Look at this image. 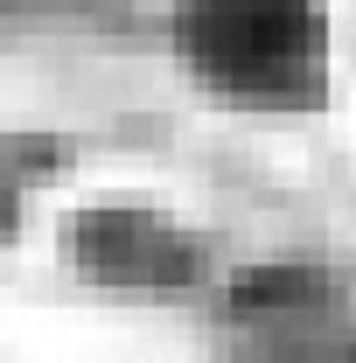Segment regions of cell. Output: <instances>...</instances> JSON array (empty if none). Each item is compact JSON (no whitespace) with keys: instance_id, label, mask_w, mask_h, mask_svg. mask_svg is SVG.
<instances>
[{"instance_id":"cell-1","label":"cell","mask_w":356,"mask_h":363,"mask_svg":"<svg viewBox=\"0 0 356 363\" xmlns=\"http://www.w3.org/2000/svg\"><path fill=\"white\" fill-rule=\"evenodd\" d=\"M182 56L223 98L308 105L321 91V7L314 0H189Z\"/></svg>"}]
</instances>
